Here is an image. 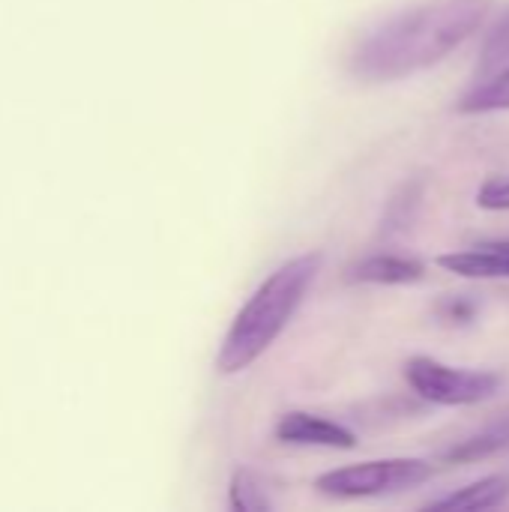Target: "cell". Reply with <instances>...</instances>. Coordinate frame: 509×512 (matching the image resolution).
<instances>
[{
	"mask_svg": "<svg viewBox=\"0 0 509 512\" xmlns=\"http://www.w3.org/2000/svg\"><path fill=\"white\" fill-rule=\"evenodd\" d=\"M492 0H420L366 33L348 51V72L369 84L426 72L462 48L489 18Z\"/></svg>",
	"mask_w": 509,
	"mask_h": 512,
	"instance_id": "obj_1",
	"label": "cell"
},
{
	"mask_svg": "<svg viewBox=\"0 0 509 512\" xmlns=\"http://www.w3.org/2000/svg\"><path fill=\"white\" fill-rule=\"evenodd\" d=\"M324 264L321 252L297 255L276 267L258 291L243 303V309L234 315L219 354H216V372L237 375L249 369L288 327L300 303L306 300L312 282L318 279V270Z\"/></svg>",
	"mask_w": 509,
	"mask_h": 512,
	"instance_id": "obj_2",
	"label": "cell"
},
{
	"mask_svg": "<svg viewBox=\"0 0 509 512\" xmlns=\"http://www.w3.org/2000/svg\"><path fill=\"white\" fill-rule=\"evenodd\" d=\"M435 468L423 459H378V462H360L348 468H336L318 477L315 489L330 498H381L417 489L429 483Z\"/></svg>",
	"mask_w": 509,
	"mask_h": 512,
	"instance_id": "obj_3",
	"label": "cell"
},
{
	"mask_svg": "<svg viewBox=\"0 0 509 512\" xmlns=\"http://www.w3.org/2000/svg\"><path fill=\"white\" fill-rule=\"evenodd\" d=\"M405 381L420 399L432 405H444V408L480 405L492 399L504 384L498 372L456 369V366L438 363L435 357H411L405 363Z\"/></svg>",
	"mask_w": 509,
	"mask_h": 512,
	"instance_id": "obj_4",
	"label": "cell"
},
{
	"mask_svg": "<svg viewBox=\"0 0 509 512\" xmlns=\"http://www.w3.org/2000/svg\"><path fill=\"white\" fill-rule=\"evenodd\" d=\"M276 438L282 444H297V447H333V450H351L357 447V435L345 429L342 423H333L318 414L306 411H291L276 423Z\"/></svg>",
	"mask_w": 509,
	"mask_h": 512,
	"instance_id": "obj_5",
	"label": "cell"
},
{
	"mask_svg": "<svg viewBox=\"0 0 509 512\" xmlns=\"http://www.w3.org/2000/svg\"><path fill=\"white\" fill-rule=\"evenodd\" d=\"M438 267L462 279H509V240L480 243L438 258Z\"/></svg>",
	"mask_w": 509,
	"mask_h": 512,
	"instance_id": "obj_6",
	"label": "cell"
},
{
	"mask_svg": "<svg viewBox=\"0 0 509 512\" xmlns=\"http://www.w3.org/2000/svg\"><path fill=\"white\" fill-rule=\"evenodd\" d=\"M423 276L426 267L402 255H372L351 267V282H366V285H414L423 282Z\"/></svg>",
	"mask_w": 509,
	"mask_h": 512,
	"instance_id": "obj_7",
	"label": "cell"
},
{
	"mask_svg": "<svg viewBox=\"0 0 509 512\" xmlns=\"http://www.w3.org/2000/svg\"><path fill=\"white\" fill-rule=\"evenodd\" d=\"M509 498V477H483L471 486L456 489L447 498H438L432 504H426V510H459V512H477V510H495L504 507Z\"/></svg>",
	"mask_w": 509,
	"mask_h": 512,
	"instance_id": "obj_8",
	"label": "cell"
},
{
	"mask_svg": "<svg viewBox=\"0 0 509 512\" xmlns=\"http://www.w3.org/2000/svg\"><path fill=\"white\" fill-rule=\"evenodd\" d=\"M509 447V411L498 414L489 426H483L477 435L459 441L456 447H450L444 453L447 465H474L483 459H492L498 453H504Z\"/></svg>",
	"mask_w": 509,
	"mask_h": 512,
	"instance_id": "obj_9",
	"label": "cell"
},
{
	"mask_svg": "<svg viewBox=\"0 0 509 512\" xmlns=\"http://www.w3.org/2000/svg\"><path fill=\"white\" fill-rule=\"evenodd\" d=\"M459 114H492V111H509V63L495 69L486 78H477L462 99L456 102Z\"/></svg>",
	"mask_w": 509,
	"mask_h": 512,
	"instance_id": "obj_10",
	"label": "cell"
},
{
	"mask_svg": "<svg viewBox=\"0 0 509 512\" xmlns=\"http://www.w3.org/2000/svg\"><path fill=\"white\" fill-rule=\"evenodd\" d=\"M420 201H423V183H420V180L402 183L399 192H396V195L390 198V204H387L381 231H384V234H399V231H405V228L414 222V216H417V210H420Z\"/></svg>",
	"mask_w": 509,
	"mask_h": 512,
	"instance_id": "obj_11",
	"label": "cell"
},
{
	"mask_svg": "<svg viewBox=\"0 0 509 512\" xmlns=\"http://www.w3.org/2000/svg\"><path fill=\"white\" fill-rule=\"evenodd\" d=\"M504 63H509V9H504V12L495 18L492 30L486 33V42H483V48H480V63H477L474 81L492 75V72L501 69Z\"/></svg>",
	"mask_w": 509,
	"mask_h": 512,
	"instance_id": "obj_12",
	"label": "cell"
},
{
	"mask_svg": "<svg viewBox=\"0 0 509 512\" xmlns=\"http://www.w3.org/2000/svg\"><path fill=\"white\" fill-rule=\"evenodd\" d=\"M231 510L237 512H270V495L264 483L252 471H237L231 477Z\"/></svg>",
	"mask_w": 509,
	"mask_h": 512,
	"instance_id": "obj_13",
	"label": "cell"
},
{
	"mask_svg": "<svg viewBox=\"0 0 509 512\" xmlns=\"http://www.w3.org/2000/svg\"><path fill=\"white\" fill-rule=\"evenodd\" d=\"M477 207L480 210H509V177H489L477 189Z\"/></svg>",
	"mask_w": 509,
	"mask_h": 512,
	"instance_id": "obj_14",
	"label": "cell"
},
{
	"mask_svg": "<svg viewBox=\"0 0 509 512\" xmlns=\"http://www.w3.org/2000/svg\"><path fill=\"white\" fill-rule=\"evenodd\" d=\"M441 312L450 324H471L477 318V303L468 297H450L441 303Z\"/></svg>",
	"mask_w": 509,
	"mask_h": 512,
	"instance_id": "obj_15",
	"label": "cell"
}]
</instances>
